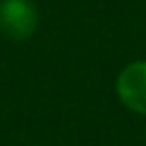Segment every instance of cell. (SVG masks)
Masks as SVG:
<instances>
[{
    "instance_id": "obj_2",
    "label": "cell",
    "mask_w": 146,
    "mask_h": 146,
    "mask_svg": "<svg viewBox=\"0 0 146 146\" xmlns=\"http://www.w3.org/2000/svg\"><path fill=\"white\" fill-rule=\"evenodd\" d=\"M114 91L125 110L146 116V59H135L125 64L116 75Z\"/></svg>"
},
{
    "instance_id": "obj_1",
    "label": "cell",
    "mask_w": 146,
    "mask_h": 146,
    "mask_svg": "<svg viewBox=\"0 0 146 146\" xmlns=\"http://www.w3.org/2000/svg\"><path fill=\"white\" fill-rule=\"evenodd\" d=\"M39 27V9L32 0H0V32L14 41L30 39Z\"/></svg>"
}]
</instances>
